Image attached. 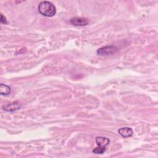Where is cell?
<instances>
[{"mask_svg": "<svg viewBox=\"0 0 158 158\" xmlns=\"http://www.w3.org/2000/svg\"><path fill=\"white\" fill-rule=\"evenodd\" d=\"M20 107L19 103L17 101L9 103L7 105L2 106V109L7 112H13L16 110H18Z\"/></svg>", "mask_w": 158, "mask_h": 158, "instance_id": "cell-5", "label": "cell"}, {"mask_svg": "<svg viewBox=\"0 0 158 158\" xmlns=\"http://www.w3.org/2000/svg\"><path fill=\"white\" fill-rule=\"evenodd\" d=\"M106 151V148L105 147H101V146H98L97 148H95L92 152L96 154H102L104 153Z\"/></svg>", "mask_w": 158, "mask_h": 158, "instance_id": "cell-8", "label": "cell"}, {"mask_svg": "<svg viewBox=\"0 0 158 158\" xmlns=\"http://www.w3.org/2000/svg\"><path fill=\"white\" fill-rule=\"evenodd\" d=\"M118 133L120 135L124 138H128L132 136L133 135V131L130 127L121 128L118 130Z\"/></svg>", "mask_w": 158, "mask_h": 158, "instance_id": "cell-4", "label": "cell"}, {"mask_svg": "<svg viewBox=\"0 0 158 158\" xmlns=\"http://www.w3.org/2000/svg\"><path fill=\"white\" fill-rule=\"evenodd\" d=\"M10 92V88L6 85L1 83L0 85V94L1 95H8Z\"/></svg>", "mask_w": 158, "mask_h": 158, "instance_id": "cell-7", "label": "cell"}, {"mask_svg": "<svg viewBox=\"0 0 158 158\" xmlns=\"http://www.w3.org/2000/svg\"><path fill=\"white\" fill-rule=\"evenodd\" d=\"M110 141L108 138L102 136H97L96 138V143L98 146L106 147L109 143Z\"/></svg>", "mask_w": 158, "mask_h": 158, "instance_id": "cell-6", "label": "cell"}, {"mask_svg": "<svg viewBox=\"0 0 158 158\" xmlns=\"http://www.w3.org/2000/svg\"><path fill=\"white\" fill-rule=\"evenodd\" d=\"M39 12L46 17H52L56 13V9L54 5L49 1H41L38 6Z\"/></svg>", "mask_w": 158, "mask_h": 158, "instance_id": "cell-1", "label": "cell"}, {"mask_svg": "<svg viewBox=\"0 0 158 158\" xmlns=\"http://www.w3.org/2000/svg\"><path fill=\"white\" fill-rule=\"evenodd\" d=\"M0 22L2 23H4V24H6L7 23V20H6V18L1 14V18H0Z\"/></svg>", "mask_w": 158, "mask_h": 158, "instance_id": "cell-9", "label": "cell"}, {"mask_svg": "<svg viewBox=\"0 0 158 158\" xmlns=\"http://www.w3.org/2000/svg\"><path fill=\"white\" fill-rule=\"evenodd\" d=\"M70 23L77 27H83L85 26L88 23V20L85 17H73L70 19Z\"/></svg>", "mask_w": 158, "mask_h": 158, "instance_id": "cell-3", "label": "cell"}, {"mask_svg": "<svg viewBox=\"0 0 158 158\" xmlns=\"http://www.w3.org/2000/svg\"><path fill=\"white\" fill-rule=\"evenodd\" d=\"M117 49L114 46H106L98 49L96 51L97 54L99 56H110L116 52Z\"/></svg>", "mask_w": 158, "mask_h": 158, "instance_id": "cell-2", "label": "cell"}]
</instances>
